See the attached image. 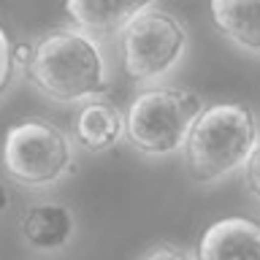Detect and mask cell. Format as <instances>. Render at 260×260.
I'll return each instance as SVG.
<instances>
[{
	"instance_id": "8fae6325",
	"label": "cell",
	"mask_w": 260,
	"mask_h": 260,
	"mask_svg": "<svg viewBox=\"0 0 260 260\" xmlns=\"http://www.w3.org/2000/svg\"><path fill=\"white\" fill-rule=\"evenodd\" d=\"M16 71H19V65H16V57H14V41L0 27V98L11 89Z\"/></svg>"
},
{
	"instance_id": "6da1fadb",
	"label": "cell",
	"mask_w": 260,
	"mask_h": 260,
	"mask_svg": "<svg viewBox=\"0 0 260 260\" xmlns=\"http://www.w3.org/2000/svg\"><path fill=\"white\" fill-rule=\"evenodd\" d=\"M22 71L41 95L62 106H81L109 92L101 38L79 27H52L36 36Z\"/></svg>"
},
{
	"instance_id": "9c48e42d",
	"label": "cell",
	"mask_w": 260,
	"mask_h": 260,
	"mask_svg": "<svg viewBox=\"0 0 260 260\" xmlns=\"http://www.w3.org/2000/svg\"><path fill=\"white\" fill-rule=\"evenodd\" d=\"M73 138L81 149L92 154L109 152L125 138V114L103 98H92V101L81 103L76 114Z\"/></svg>"
},
{
	"instance_id": "7a4b0ae2",
	"label": "cell",
	"mask_w": 260,
	"mask_h": 260,
	"mask_svg": "<svg viewBox=\"0 0 260 260\" xmlns=\"http://www.w3.org/2000/svg\"><path fill=\"white\" fill-rule=\"evenodd\" d=\"M260 141L257 117L247 103L222 101L203 106L182 146V162L195 184L209 187L244 168Z\"/></svg>"
},
{
	"instance_id": "7c38bea8",
	"label": "cell",
	"mask_w": 260,
	"mask_h": 260,
	"mask_svg": "<svg viewBox=\"0 0 260 260\" xmlns=\"http://www.w3.org/2000/svg\"><path fill=\"white\" fill-rule=\"evenodd\" d=\"M241 171H244V184H247L249 195L260 203V141H257L255 149H252L249 160L244 162Z\"/></svg>"
},
{
	"instance_id": "4fadbf2b",
	"label": "cell",
	"mask_w": 260,
	"mask_h": 260,
	"mask_svg": "<svg viewBox=\"0 0 260 260\" xmlns=\"http://www.w3.org/2000/svg\"><path fill=\"white\" fill-rule=\"evenodd\" d=\"M138 260H198V257L192 252H187L184 247H176V244H154Z\"/></svg>"
},
{
	"instance_id": "277c9868",
	"label": "cell",
	"mask_w": 260,
	"mask_h": 260,
	"mask_svg": "<svg viewBox=\"0 0 260 260\" xmlns=\"http://www.w3.org/2000/svg\"><path fill=\"white\" fill-rule=\"evenodd\" d=\"M203 106L206 103L195 89L149 84L133 98L125 114V138L146 157L176 154Z\"/></svg>"
},
{
	"instance_id": "3957f363",
	"label": "cell",
	"mask_w": 260,
	"mask_h": 260,
	"mask_svg": "<svg viewBox=\"0 0 260 260\" xmlns=\"http://www.w3.org/2000/svg\"><path fill=\"white\" fill-rule=\"evenodd\" d=\"M3 171L24 190H49L76 168L73 138L44 117H24L6 130L0 149Z\"/></svg>"
},
{
	"instance_id": "5b68a950",
	"label": "cell",
	"mask_w": 260,
	"mask_h": 260,
	"mask_svg": "<svg viewBox=\"0 0 260 260\" xmlns=\"http://www.w3.org/2000/svg\"><path fill=\"white\" fill-rule=\"evenodd\" d=\"M190 36L174 14L146 8L117 36L119 60L125 76L136 84H157L184 60Z\"/></svg>"
},
{
	"instance_id": "5bb4252c",
	"label": "cell",
	"mask_w": 260,
	"mask_h": 260,
	"mask_svg": "<svg viewBox=\"0 0 260 260\" xmlns=\"http://www.w3.org/2000/svg\"><path fill=\"white\" fill-rule=\"evenodd\" d=\"M11 201H14V195H11V190H8V184L0 182V214H3V211H8Z\"/></svg>"
},
{
	"instance_id": "52a82bcc",
	"label": "cell",
	"mask_w": 260,
	"mask_h": 260,
	"mask_svg": "<svg viewBox=\"0 0 260 260\" xmlns=\"http://www.w3.org/2000/svg\"><path fill=\"white\" fill-rule=\"evenodd\" d=\"M198 260H260V219L222 217L198 239Z\"/></svg>"
},
{
	"instance_id": "30bf717a",
	"label": "cell",
	"mask_w": 260,
	"mask_h": 260,
	"mask_svg": "<svg viewBox=\"0 0 260 260\" xmlns=\"http://www.w3.org/2000/svg\"><path fill=\"white\" fill-rule=\"evenodd\" d=\"M214 30L241 52L260 54V0H209Z\"/></svg>"
},
{
	"instance_id": "8992f818",
	"label": "cell",
	"mask_w": 260,
	"mask_h": 260,
	"mask_svg": "<svg viewBox=\"0 0 260 260\" xmlns=\"http://www.w3.org/2000/svg\"><path fill=\"white\" fill-rule=\"evenodd\" d=\"M19 236L32 252H62L76 236V211L62 201H32L19 214Z\"/></svg>"
},
{
	"instance_id": "ba28073f",
	"label": "cell",
	"mask_w": 260,
	"mask_h": 260,
	"mask_svg": "<svg viewBox=\"0 0 260 260\" xmlns=\"http://www.w3.org/2000/svg\"><path fill=\"white\" fill-rule=\"evenodd\" d=\"M154 0H65V14L73 27L89 32L95 38H114L152 8Z\"/></svg>"
}]
</instances>
